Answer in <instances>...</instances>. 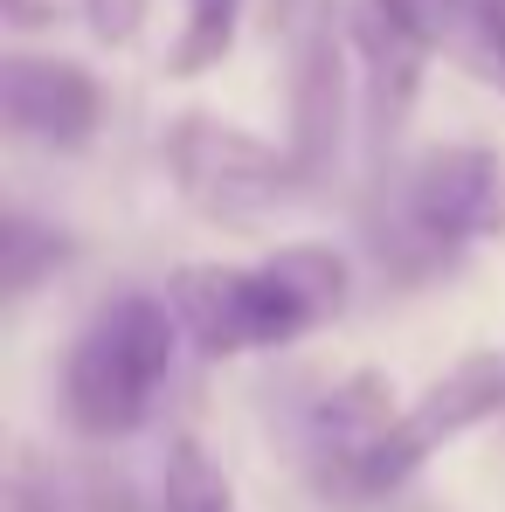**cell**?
Instances as JSON below:
<instances>
[{"label":"cell","instance_id":"6da1fadb","mask_svg":"<svg viewBox=\"0 0 505 512\" xmlns=\"http://www.w3.org/2000/svg\"><path fill=\"white\" fill-rule=\"evenodd\" d=\"M353 298V263L333 243H284L250 263H180L167 305L194 353L250 360L333 326Z\"/></svg>","mask_w":505,"mask_h":512},{"label":"cell","instance_id":"7a4b0ae2","mask_svg":"<svg viewBox=\"0 0 505 512\" xmlns=\"http://www.w3.org/2000/svg\"><path fill=\"white\" fill-rule=\"evenodd\" d=\"M505 222V160L492 146L450 139V146H422L416 160L374 173V201L360 215L367 256L381 263V277L395 284H436L443 270H457V256L485 243Z\"/></svg>","mask_w":505,"mask_h":512},{"label":"cell","instance_id":"3957f363","mask_svg":"<svg viewBox=\"0 0 505 512\" xmlns=\"http://www.w3.org/2000/svg\"><path fill=\"white\" fill-rule=\"evenodd\" d=\"M180 319L167 291H111L63 353V423L90 443H125L160 416L173 367H180Z\"/></svg>","mask_w":505,"mask_h":512},{"label":"cell","instance_id":"277c9868","mask_svg":"<svg viewBox=\"0 0 505 512\" xmlns=\"http://www.w3.org/2000/svg\"><path fill=\"white\" fill-rule=\"evenodd\" d=\"M160 167H167L173 194L222 229H256L305 194L291 153H277L270 139H256V132L215 118V111H180L173 118L167 139H160Z\"/></svg>","mask_w":505,"mask_h":512},{"label":"cell","instance_id":"5b68a950","mask_svg":"<svg viewBox=\"0 0 505 512\" xmlns=\"http://www.w3.org/2000/svg\"><path fill=\"white\" fill-rule=\"evenodd\" d=\"M505 416V353H464L457 367H443L409 409H395V423L374 436V450L339 478V499H388L416 478L436 450H450L457 436L485 429Z\"/></svg>","mask_w":505,"mask_h":512},{"label":"cell","instance_id":"8992f818","mask_svg":"<svg viewBox=\"0 0 505 512\" xmlns=\"http://www.w3.org/2000/svg\"><path fill=\"white\" fill-rule=\"evenodd\" d=\"M353 104H360V63H353V14H339L333 0H319L291 42V167L305 187H326L346 160V132H353Z\"/></svg>","mask_w":505,"mask_h":512},{"label":"cell","instance_id":"52a82bcc","mask_svg":"<svg viewBox=\"0 0 505 512\" xmlns=\"http://www.w3.org/2000/svg\"><path fill=\"white\" fill-rule=\"evenodd\" d=\"M0 118L14 139H35L49 153H84L104 132V84L70 56L14 49L0 56Z\"/></svg>","mask_w":505,"mask_h":512},{"label":"cell","instance_id":"ba28073f","mask_svg":"<svg viewBox=\"0 0 505 512\" xmlns=\"http://www.w3.org/2000/svg\"><path fill=\"white\" fill-rule=\"evenodd\" d=\"M153 512H243V506H236L229 471H222L194 436H173L167 457H160V492H153Z\"/></svg>","mask_w":505,"mask_h":512},{"label":"cell","instance_id":"9c48e42d","mask_svg":"<svg viewBox=\"0 0 505 512\" xmlns=\"http://www.w3.org/2000/svg\"><path fill=\"white\" fill-rule=\"evenodd\" d=\"M443 49L485 77L492 90H505V0H443Z\"/></svg>","mask_w":505,"mask_h":512},{"label":"cell","instance_id":"30bf717a","mask_svg":"<svg viewBox=\"0 0 505 512\" xmlns=\"http://www.w3.org/2000/svg\"><path fill=\"white\" fill-rule=\"evenodd\" d=\"M63 263H70V236H63V229H49V222L21 215V208L7 215V229H0V277H7V298L42 291Z\"/></svg>","mask_w":505,"mask_h":512},{"label":"cell","instance_id":"8fae6325","mask_svg":"<svg viewBox=\"0 0 505 512\" xmlns=\"http://www.w3.org/2000/svg\"><path fill=\"white\" fill-rule=\"evenodd\" d=\"M236 28H243V0H187V21L167 49V77H208L236 49Z\"/></svg>","mask_w":505,"mask_h":512},{"label":"cell","instance_id":"7c38bea8","mask_svg":"<svg viewBox=\"0 0 505 512\" xmlns=\"http://www.w3.org/2000/svg\"><path fill=\"white\" fill-rule=\"evenodd\" d=\"M77 7L104 49H132L146 35V14H153V0H77Z\"/></svg>","mask_w":505,"mask_h":512},{"label":"cell","instance_id":"4fadbf2b","mask_svg":"<svg viewBox=\"0 0 505 512\" xmlns=\"http://www.w3.org/2000/svg\"><path fill=\"white\" fill-rule=\"evenodd\" d=\"M56 14H63V0H0V21H7L14 35H35V28H56Z\"/></svg>","mask_w":505,"mask_h":512},{"label":"cell","instance_id":"5bb4252c","mask_svg":"<svg viewBox=\"0 0 505 512\" xmlns=\"http://www.w3.org/2000/svg\"><path fill=\"white\" fill-rule=\"evenodd\" d=\"M14 512H35V506H28V499H21V506H14Z\"/></svg>","mask_w":505,"mask_h":512}]
</instances>
